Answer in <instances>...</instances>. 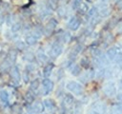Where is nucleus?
Instances as JSON below:
<instances>
[{"mask_svg": "<svg viewBox=\"0 0 122 114\" xmlns=\"http://www.w3.org/2000/svg\"><path fill=\"white\" fill-rule=\"evenodd\" d=\"M66 87H67V89L69 91L72 92L75 95L79 96V95H82V93H83V86L80 84H78L77 82H75V81H70L67 84Z\"/></svg>", "mask_w": 122, "mask_h": 114, "instance_id": "f257e3e1", "label": "nucleus"}, {"mask_svg": "<svg viewBox=\"0 0 122 114\" xmlns=\"http://www.w3.org/2000/svg\"><path fill=\"white\" fill-rule=\"evenodd\" d=\"M105 111H106V105L100 102H95L91 105L88 114H103Z\"/></svg>", "mask_w": 122, "mask_h": 114, "instance_id": "f03ea898", "label": "nucleus"}, {"mask_svg": "<svg viewBox=\"0 0 122 114\" xmlns=\"http://www.w3.org/2000/svg\"><path fill=\"white\" fill-rule=\"evenodd\" d=\"M62 51H63V46H62V44L59 43V42H55L51 47L50 51H49V54H50L51 57L56 58V57H58L62 53Z\"/></svg>", "mask_w": 122, "mask_h": 114, "instance_id": "7ed1b4c3", "label": "nucleus"}, {"mask_svg": "<svg viewBox=\"0 0 122 114\" xmlns=\"http://www.w3.org/2000/svg\"><path fill=\"white\" fill-rule=\"evenodd\" d=\"M103 90L104 93L107 96H113L116 93V87H115V84L113 82H108L105 84V86H103Z\"/></svg>", "mask_w": 122, "mask_h": 114, "instance_id": "20e7f679", "label": "nucleus"}, {"mask_svg": "<svg viewBox=\"0 0 122 114\" xmlns=\"http://www.w3.org/2000/svg\"><path fill=\"white\" fill-rule=\"evenodd\" d=\"M120 48H119V47H112V48H110L106 52L107 58L109 60H111V61H115V59L117 58V56L119 54Z\"/></svg>", "mask_w": 122, "mask_h": 114, "instance_id": "39448f33", "label": "nucleus"}, {"mask_svg": "<svg viewBox=\"0 0 122 114\" xmlns=\"http://www.w3.org/2000/svg\"><path fill=\"white\" fill-rule=\"evenodd\" d=\"M42 86H43V94L44 95H47L49 94L52 88H53V82L51 80H50L49 78H45L43 81H42Z\"/></svg>", "mask_w": 122, "mask_h": 114, "instance_id": "423d86ee", "label": "nucleus"}, {"mask_svg": "<svg viewBox=\"0 0 122 114\" xmlns=\"http://www.w3.org/2000/svg\"><path fill=\"white\" fill-rule=\"evenodd\" d=\"M30 108L35 114H40V113H42V112L44 111L45 105H44V104H43L42 102H40V101H36L35 103L32 104V105H31Z\"/></svg>", "mask_w": 122, "mask_h": 114, "instance_id": "0eeeda50", "label": "nucleus"}, {"mask_svg": "<svg viewBox=\"0 0 122 114\" xmlns=\"http://www.w3.org/2000/svg\"><path fill=\"white\" fill-rule=\"evenodd\" d=\"M80 27V21L78 18H76L75 16L71 17L69 22H68V28L71 30H76L78 28Z\"/></svg>", "mask_w": 122, "mask_h": 114, "instance_id": "6e6552de", "label": "nucleus"}, {"mask_svg": "<svg viewBox=\"0 0 122 114\" xmlns=\"http://www.w3.org/2000/svg\"><path fill=\"white\" fill-rule=\"evenodd\" d=\"M10 74H11V77H12V80L15 82V83H19L20 82V79H21V74H20V71H19V68L17 66H12L11 70H10Z\"/></svg>", "mask_w": 122, "mask_h": 114, "instance_id": "1a4fd4ad", "label": "nucleus"}, {"mask_svg": "<svg viewBox=\"0 0 122 114\" xmlns=\"http://www.w3.org/2000/svg\"><path fill=\"white\" fill-rule=\"evenodd\" d=\"M37 40H38V38L33 33H30V34L26 35V37H25V43L27 45H29V46L35 45L37 43Z\"/></svg>", "mask_w": 122, "mask_h": 114, "instance_id": "9d476101", "label": "nucleus"}, {"mask_svg": "<svg viewBox=\"0 0 122 114\" xmlns=\"http://www.w3.org/2000/svg\"><path fill=\"white\" fill-rule=\"evenodd\" d=\"M0 101L3 104H8L10 101V95L7 90H1L0 91Z\"/></svg>", "mask_w": 122, "mask_h": 114, "instance_id": "9b49d317", "label": "nucleus"}, {"mask_svg": "<svg viewBox=\"0 0 122 114\" xmlns=\"http://www.w3.org/2000/svg\"><path fill=\"white\" fill-rule=\"evenodd\" d=\"M52 69H53V64H48L43 69V76L45 78H49L51 74Z\"/></svg>", "mask_w": 122, "mask_h": 114, "instance_id": "f8f14e48", "label": "nucleus"}, {"mask_svg": "<svg viewBox=\"0 0 122 114\" xmlns=\"http://www.w3.org/2000/svg\"><path fill=\"white\" fill-rule=\"evenodd\" d=\"M56 26H57V21H56L54 18H51V19L49 21L48 25H47V28H46L47 32H48V31H49V32H51V31L55 28Z\"/></svg>", "mask_w": 122, "mask_h": 114, "instance_id": "ddd939ff", "label": "nucleus"}, {"mask_svg": "<svg viewBox=\"0 0 122 114\" xmlns=\"http://www.w3.org/2000/svg\"><path fill=\"white\" fill-rule=\"evenodd\" d=\"M99 9H98V12L101 16H107L109 14V9L107 8V6L105 4H100L99 6Z\"/></svg>", "mask_w": 122, "mask_h": 114, "instance_id": "4468645a", "label": "nucleus"}, {"mask_svg": "<svg viewBox=\"0 0 122 114\" xmlns=\"http://www.w3.org/2000/svg\"><path fill=\"white\" fill-rule=\"evenodd\" d=\"M98 15H99V12H98L97 7H93L88 10V18H90V19H92Z\"/></svg>", "mask_w": 122, "mask_h": 114, "instance_id": "2eb2a0df", "label": "nucleus"}, {"mask_svg": "<svg viewBox=\"0 0 122 114\" xmlns=\"http://www.w3.org/2000/svg\"><path fill=\"white\" fill-rule=\"evenodd\" d=\"M36 56H37L38 60H39L41 63H45V62H47V61H48V55H47V54H46L42 49H39V50L37 51Z\"/></svg>", "mask_w": 122, "mask_h": 114, "instance_id": "dca6fc26", "label": "nucleus"}, {"mask_svg": "<svg viewBox=\"0 0 122 114\" xmlns=\"http://www.w3.org/2000/svg\"><path fill=\"white\" fill-rule=\"evenodd\" d=\"M43 104H44L45 107L48 108L49 110H52V109L55 107V103H54V101L51 100V99H46V100L43 102Z\"/></svg>", "mask_w": 122, "mask_h": 114, "instance_id": "f3484780", "label": "nucleus"}, {"mask_svg": "<svg viewBox=\"0 0 122 114\" xmlns=\"http://www.w3.org/2000/svg\"><path fill=\"white\" fill-rule=\"evenodd\" d=\"M39 86H40V82H39V80H38V79H35V80H33V81L30 83V90H32V92H33V91H36V90L38 89Z\"/></svg>", "mask_w": 122, "mask_h": 114, "instance_id": "a211bd4d", "label": "nucleus"}, {"mask_svg": "<svg viewBox=\"0 0 122 114\" xmlns=\"http://www.w3.org/2000/svg\"><path fill=\"white\" fill-rule=\"evenodd\" d=\"M70 69H71V74H72L73 76L79 75V73H80V71H81V68H80V66H79L78 65H73V66H71Z\"/></svg>", "mask_w": 122, "mask_h": 114, "instance_id": "6ab92c4d", "label": "nucleus"}, {"mask_svg": "<svg viewBox=\"0 0 122 114\" xmlns=\"http://www.w3.org/2000/svg\"><path fill=\"white\" fill-rule=\"evenodd\" d=\"M20 28H21V23L15 22V23H13V24L11 25L10 32H11V33H16V32H18V31L20 30Z\"/></svg>", "mask_w": 122, "mask_h": 114, "instance_id": "aec40b11", "label": "nucleus"}, {"mask_svg": "<svg viewBox=\"0 0 122 114\" xmlns=\"http://www.w3.org/2000/svg\"><path fill=\"white\" fill-rule=\"evenodd\" d=\"M16 57H17V53H16L15 51H10V53H9L7 59H8L10 63H14L15 60H16Z\"/></svg>", "mask_w": 122, "mask_h": 114, "instance_id": "412c9836", "label": "nucleus"}, {"mask_svg": "<svg viewBox=\"0 0 122 114\" xmlns=\"http://www.w3.org/2000/svg\"><path fill=\"white\" fill-rule=\"evenodd\" d=\"M64 102H65L67 104H71L73 102V97H72L71 94H65Z\"/></svg>", "mask_w": 122, "mask_h": 114, "instance_id": "4be33fe9", "label": "nucleus"}, {"mask_svg": "<svg viewBox=\"0 0 122 114\" xmlns=\"http://www.w3.org/2000/svg\"><path fill=\"white\" fill-rule=\"evenodd\" d=\"M70 38H71L70 33H69V32H64L63 35H62V37H61V41H62L63 43H67V42L70 40Z\"/></svg>", "mask_w": 122, "mask_h": 114, "instance_id": "5701e85b", "label": "nucleus"}, {"mask_svg": "<svg viewBox=\"0 0 122 114\" xmlns=\"http://www.w3.org/2000/svg\"><path fill=\"white\" fill-rule=\"evenodd\" d=\"M81 4H82V0H73L72 5H71L72 10H76V9H78V8L80 7Z\"/></svg>", "mask_w": 122, "mask_h": 114, "instance_id": "b1692460", "label": "nucleus"}, {"mask_svg": "<svg viewBox=\"0 0 122 114\" xmlns=\"http://www.w3.org/2000/svg\"><path fill=\"white\" fill-rule=\"evenodd\" d=\"M33 98H34V96H33V94H32V91H31V90L29 91V92L27 93V95H26V99H27V101H28L29 103H30V102L33 101Z\"/></svg>", "mask_w": 122, "mask_h": 114, "instance_id": "393cba45", "label": "nucleus"}, {"mask_svg": "<svg viewBox=\"0 0 122 114\" xmlns=\"http://www.w3.org/2000/svg\"><path fill=\"white\" fill-rule=\"evenodd\" d=\"M78 9H79V10H80V11H82V12H86V11H88V10H89L88 5H87V4H84V3H82Z\"/></svg>", "mask_w": 122, "mask_h": 114, "instance_id": "a878e982", "label": "nucleus"}, {"mask_svg": "<svg viewBox=\"0 0 122 114\" xmlns=\"http://www.w3.org/2000/svg\"><path fill=\"white\" fill-rule=\"evenodd\" d=\"M29 79H30V77H29V71L26 69L24 71V73H23V80H24L25 83H28L29 82Z\"/></svg>", "mask_w": 122, "mask_h": 114, "instance_id": "bb28decb", "label": "nucleus"}, {"mask_svg": "<svg viewBox=\"0 0 122 114\" xmlns=\"http://www.w3.org/2000/svg\"><path fill=\"white\" fill-rule=\"evenodd\" d=\"M16 46H17V48H18L19 49H23V48H25V44H24V42H22V41H17V42H16Z\"/></svg>", "mask_w": 122, "mask_h": 114, "instance_id": "cd10ccee", "label": "nucleus"}, {"mask_svg": "<svg viewBox=\"0 0 122 114\" xmlns=\"http://www.w3.org/2000/svg\"><path fill=\"white\" fill-rule=\"evenodd\" d=\"M114 106H115L117 109H119V110L122 112V102H120L119 104H116V105H114Z\"/></svg>", "mask_w": 122, "mask_h": 114, "instance_id": "c85d7f7f", "label": "nucleus"}, {"mask_svg": "<svg viewBox=\"0 0 122 114\" xmlns=\"http://www.w3.org/2000/svg\"><path fill=\"white\" fill-rule=\"evenodd\" d=\"M117 6H118V9L119 10H122V0H119L117 2Z\"/></svg>", "mask_w": 122, "mask_h": 114, "instance_id": "c756f323", "label": "nucleus"}, {"mask_svg": "<svg viewBox=\"0 0 122 114\" xmlns=\"http://www.w3.org/2000/svg\"><path fill=\"white\" fill-rule=\"evenodd\" d=\"M119 86H120V88L122 89V79L120 80V82H119Z\"/></svg>", "mask_w": 122, "mask_h": 114, "instance_id": "7c9ffc66", "label": "nucleus"}, {"mask_svg": "<svg viewBox=\"0 0 122 114\" xmlns=\"http://www.w3.org/2000/svg\"><path fill=\"white\" fill-rule=\"evenodd\" d=\"M87 1H88V2H92L93 0H87Z\"/></svg>", "mask_w": 122, "mask_h": 114, "instance_id": "2f4dec72", "label": "nucleus"}]
</instances>
